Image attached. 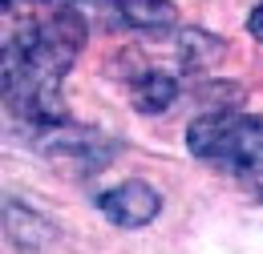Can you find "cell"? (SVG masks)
Here are the masks:
<instances>
[{
	"mask_svg": "<svg viewBox=\"0 0 263 254\" xmlns=\"http://www.w3.org/2000/svg\"><path fill=\"white\" fill-rule=\"evenodd\" d=\"M85 49V20L69 8L25 20L4 36V105L29 129L65 121L61 81Z\"/></svg>",
	"mask_w": 263,
	"mask_h": 254,
	"instance_id": "1",
	"label": "cell"
},
{
	"mask_svg": "<svg viewBox=\"0 0 263 254\" xmlns=\"http://www.w3.org/2000/svg\"><path fill=\"white\" fill-rule=\"evenodd\" d=\"M186 150L263 198V117L206 113L186 129Z\"/></svg>",
	"mask_w": 263,
	"mask_h": 254,
	"instance_id": "2",
	"label": "cell"
},
{
	"mask_svg": "<svg viewBox=\"0 0 263 254\" xmlns=\"http://www.w3.org/2000/svg\"><path fill=\"white\" fill-rule=\"evenodd\" d=\"M33 145L53 161H73L81 170H101L105 161L118 154V141L105 137L98 129L69 125V121H53V125L33 129Z\"/></svg>",
	"mask_w": 263,
	"mask_h": 254,
	"instance_id": "3",
	"label": "cell"
},
{
	"mask_svg": "<svg viewBox=\"0 0 263 254\" xmlns=\"http://www.w3.org/2000/svg\"><path fill=\"white\" fill-rule=\"evenodd\" d=\"M101 214L114 226H126V230H138V226L154 222V214L162 210V198L150 182H122L114 190H105L98 198Z\"/></svg>",
	"mask_w": 263,
	"mask_h": 254,
	"instance_id": "4",
	"label": "cell"
},
{
	"mask_svg": "<svg viewBox=\"0 0 263 254\" xmlns=\"http://www.w3.org/2000/svg\"><path fill=\"white\" fill-rule=\"evenodd\" d=\"M118 25L138 32H150V36H162V32L178 29V8L170 0H109Z\"/></svg>",
	"mask_w": 263,
	"mask_h": 254,
	"instance_id": "5",
	"label": "cell"
},
{
	"mask_svg": "<svg viewBox=\"0 0 263 254\" xmlns=\"http://www.w3.org/2000/svg\"><path fill=\"white\" fill-rule=\"evenodd\" d=\"M130 97H134V109L138 113H166L178 101V81L170 73H162V69H146V73L134 77Z\"/></svg>",
	"mask_w": 263,
	"mask_h": 254,
	"instance_id": "6",
	"label": "cell"
},
{
	"mask_svg": "<svg viewBox=\"0 0 263 254\" xmlns=\"http://www.w3.org/2000/svg\"><path fill=\"white\" fill-rule=\"evenodd\" d=\"M4 214H8V238H12L21 250H41V246L53 238V226L45 222V218H36L29 206H16V198H8Z\"/></svg>",
	"mask_w": 263,
	"mask_h": 254,
	"instance_id": "7",
	"label": "cell"
},
{
	"mask_svg": "<svg viewBox=\"0 0 263 254\" xmlns=\"http://www.w3.org/2000/svg\"><path fill=\"white\" fill-rule=\"evenodd\" d=\"M219 49H223V45H219L215 36H206L202 29H186L182 32V61H186V69H202Z\"/></svg>",
	"mask_w": 263,
	"mask_h": 254,
	"instance_id": "8",
	"label": "cell"
},
{
	"mask_svg": "<svg viewBox=\"0 0 263 254\" xmlns=\"http://www.w3.org/2000/svg\"><path fill=\"white\" fill-rule=\"evenodd\" d=\"M247 32H251L255 40H263V4L251 12V16H247Z\"/></svg>",
	"mask_w": 263,
	"mask_h": 254,
	"instance_id": "9",
	"label": "cell"
}]
</instances>
